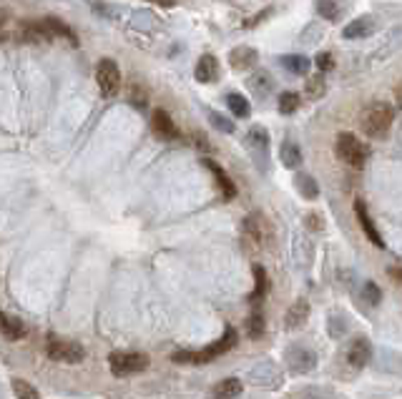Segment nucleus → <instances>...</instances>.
Segmentation results:
<instances>
[{"instance_id":"c85d7f7f","label":"nucleus","mask_w":402,"mask_h":399,"mask_svg":"<svg viewBox=\"0 0 402 399\" xmlns=\"http://www.w3.org/2000/svg\"><path fill=\"white\" fill-rule=\"evenodd\" d=\"M362 299H365L367 304H380V299H382V292L377 289V284L375 281H365L362 284Z\"/></svg>"},{"instance_id":"412c9836","label":"nucleus","mask_w":402,"mask_h":399,"mask_svg":"<svg viewBox=\"0 0 402 399\" xmlns=\"http://www.w3.org/2000/svg\"><path fill=\"white\" fill-rule=\"evenodd\" d=\"M241 381L234 379V377H229V379H222L219 384L214 387V397L216 399H232V397H239L241 394Z\"/></svg>"},{"instance_id":"393cba45","label":"nucleus","mask_w":402,"mask_h":399,"mask_svg":"<svg viewBox=\"0 0 402 399\" xmlns=\"http://www.w3.org/2000/svg\"><path fill=\"white\" fill-rule=\"evenodd\" d=\"M249 146L262 151V156H267V149H269V133H267L264 128H259V126L252 128V131H249Z\"/></svg>"},{"instance_id":"6e6552de","label":"nucleus","mask_w":402,"mask_h":399,"mask_svg":"<svg viewBox=\"0 0 402 399\" xmlns=\"http://www.w3.org/2000/svg\"><path fill=\"white\" fill-rule=\"evenodd\" d=\"M284 362L289 364V370L295 372V374H307V372L314 370V364H317V354L312 349H307L302 344H292L284 352Z\"/></svg>"},{"instance_id":"c756f323","label":"nucleus","mask_w":402,"mask_h":399,"mask_svg":"<svg viewBox=\"0 0 402 399\" xmlns=\"http://www.w3.org/2000/svg\"><path fill=\"white\" fill-rule=\"evenodd\" d=\"M300 399H340V397L324 387H307V389H302Z\"/></svg>"},{"instance_id":"f03ea898","label":"nucleus","mask_w":402,"mask_h":399,"mask_svg":"<svg viewBox=\"0 0 402 399\" xmlns=\"http://www.w3.org/2000/svg\"><path fill=\"white\" fill-rule=\"evenodd\" d=\"M234 344H236V329L227 327V332H224L222 339L214 341L211 346H206V349H201V352H176L171 359H174L176 364H206V362H211V359L219 357V354L229 352Z\"/></svg>"},{"instance_id":"7ed1b4c3","label":"nucleus","mask_w":402,"mask_h":399,"mask_svg":"<svg viewBox=\"0 0 402 399\" xmlns=\"http://www.w3.org/2000/svg\"><path fill=\"white\" fill-rule=\"evenodd\" d=\"M335 154L340 161L347 163V166H352V168H362L367 161V146L360 143V138L354 136V133H347V131L337 136Z\"/></svg>"},{"instance_id":"5701e85b","label":"nucleus","mask_w":402,"mask_h":399,"mask_svg":"<svg viewBox=\"0 0 402 399\" xmlns=\"http://www.w3.org/2000/svg\"><path fill=\"white\" fill-rule=\"evenodd\" d=\"M227 106H229V111L236 116V119H249V114H252L249 101H246L244 95H239V93H229L227 95Z\"/></svg>"},{"instance_id":"4be33fe9","label":"nucleus","mask_w":402,"mask_h":399,"mask_svg":"<svg viewBox=\"0 0 402 399\" xmlns=\"http://www.w3.org/2000/svg\"><path fill=\"white\" fill-rule=\"evenodd\" d=\"M279 63H282L289 73H295V76H304V73L309 71V66H312L309 58H304V55H282Z\"/></svg>"},{"instance_id":"72a5a7b5","label":"nucleus","mask_w":402,"mask_h":399,"mask_svg":"<svg viewBox=\"0 0 402 399\" xmlns=\"http://www.w3.org/2000/svg\"><path fill=\"white\" fill-rule=\"evenodd\" d=\"M317 11L322 18L327 20H337V6L335 0H317Z\"/></svg>"},{"instance_id":"2f4dec72","label":"nucleus","mask_w":402,"mask_h":399,"mask_svg":"<svg viewBox=\"0 0 402 399\" xmlns=\"http://www.w3.org/2000/svg\"><path fill=\"white\" fill-rule=\"evenodd\" d=\"M324 90H327V86H324L322 76H314L307 81V95L309 98H319V95H324Z\"/></svg>"},{"instance_id":"39448f33","label":"nucleus","mask_w":402,"mask_h":399,"mask_svg":"<svg viewBox=\"0 0 402 399\" xmlns=\"http://www.w3.org/2000/svg\"><path fill=\"white\" fill-rule=\"evenodd\" d=\"M46 354H48L53 362H60V364H79V362H83L86 349L79 344V341L60 339V337H48V341H46Z\"/></svg>"},{"instance_id":"ddd939ff","label":"nucleus","mask_w":402,"mask_h":399,"mask_svg":"<svg viewBox=\"0 0 402 399\" xmlns=\"http://www.w3.org/2000/svg\"><path fill=\"white\" fill-rule=\"evenodd\" d=\"M194 76H196L199 83H214L216 76H219V60H216L211 53H204L201 58H199Z\"/></svg>"},{"instance_id":"dca6fc26","label":"nucleus","mask_w":402,"mask_h":399,"mask_svg":"<svg viewBox=\"0 0 402 399\" xmlns=\"http://www.w3.org/2000/svg\"><path fill=\"white\" fill-rule=\"evenodd\" d=\"M307 319H309V304H307L304 299H297L295 304L289 306L287 316H284V322H287V327H289V329L304 327Z\"/></svg>"},{"instance_id":"4468645a","label":"nucleus","mask_w":402,"mask_h":399,"mask_svg":"<svg viewBox=\"0 0 402 399\" xmlns=\"http://www.w3.org/2000/svg\"><path fill=\"white\" fill-rule=\"evenodd\" d=\"M229 63H232L234 71H246V68H252L254 63H257V50L249 46L234 48V50L229 53Z\"/></svg>"},{"instance_id":"6ab92c4d","label":"nucleus","mask_w":402,"mask_h":399,"mask_svg":"<svg viewBox=\"0 0 402 399\" xmlns=\"http://www.w3.org/2000/svg\"><path fill=\"white\" fill-rule=\"evenodd\" d=\"M373 30H375L373 20H370V18H357V20H352L347 28H344V38H347V41H357V38H367Z\"/></svg>"},{"instance_id":"9d476101","label":"nucleus","mask_w":402,"mask_h":399,"mask_svg":"<svg viewBox=\"0 0 402 399\" xmlns=\"http://www.w3.org/2000/svg\"><path fill=\"white\" fill-rule=\"evenodd\" d=\"M354 214H357V221H360L362 231H365V236L373 241V246L384 249V241H382V236H380L377 229H375V221H373V216H370V211H367L365 201H360V198L354 201Z\"/></svg>"},{"instance_id":"b1692460","label":"nucleus","mask_w":402,"mask_h":399,"mask_svg":"<svg viewBox=\"0 0 402 399\" xmlns=\"http://www.w3.org/2000/svg\"><path fill=\"white\" fill-rule=\"evenodd\" d=\"M295 184H297V191H300L304 198H317L319 196V186L314 184V179L309 176V173H300V176L295 179Z\"/></svg>"},{"instance_id":"473e14b6","label":"nucleus","mask_w":402,"mask_h":399,"mask_svg":"<svg viewBox=\"0 0 402 399\" xmlns=\"http://www.w3.org/2000/svg\"><path fill=\"white\" fill-rule=\"evenodd\" d=\"M209 121L214 123V128H219V131L234 133V123H232L229 119H224L222 114H216V111H209Z\"/></svg>"},{"instance_id":"aec40b11","label":"nucleus","mask_w":402,"mask_h":399,"mask_svg":"<svg viewBox=\"0 0 402 399\" xmlns=\"http://www.w3.org/2000/svg\"><path fill=\"white\" fill-rule=\"evenodd\" d=\"M279 158L287 168H297L302 163V149L295 141H284L282 149H279Z\"/></svg>"},{"instance_id":"20e7f679","label":"nucleus","mask_w":402,"mask_h":399,"mask_svg":"<svg viewBox=\"0 0 402 399\" xmlns=\"http://www.w3.org/2000/svg\"><path fill=\"white\" fill-rule=\"evenodd\" d=\"M241 231L244 236L252 241L254 246L259 249H269V244L274 241V226H272V221L267 219L264 214H249L241 224Z\"/></svg>"},{"instance_id":"423d86ee","label":"nucleus","mask_w":402,"mask_h":399,"mask_svg":"<svg viewBox=\"0 0 402 399\" xmlns=\"http://www.w3.org/2000/svg\"><path fill=\"white\" fill-rule=\"evenodd\" d=\"M108 364H111V372L116 377H131L149 367V357L141 352H111Z\"/></svg>"},{"instance_id":"7c9ffc66","label":"nucleus","mask_w":402,"mask_h":399,"mask_svg":"<svg viewBox=\"0 0 402 399\" xmlns=\"http://www.w3.org/2000/svg\"><path fill=\"white\" fill-rule=\"evenodd\" d=\"M254 279H257V289H254L252 299L264 297V292H267V271H264V266L254 264Z\"/></svg>"},{"instance_id":"2eb2a0df","label":"nucleus","mask_w":402,"mask_h":399,"mask_svg":"<svg viewBox=\"0 0 402 399\" xmlns=\"http://www.w3.org/2000/svg\"><path fill=\"white\" fill-rule=\"evenodd\" d=\"M204 166L209 168L211 173H214V179H216V186L222 189V194H224V198H234L236 196V186H234V181L229 179L227 176V171H224L219 163H214L211 158H206L204 161Z\"/></svg>"},{"instance_id":"a878e982","label":"nucleus","mask_w":402,"mask_h":399,"mask_svg":"<svg viewBox=\"0 0 402 399\" xmlns=\"http://www.w3.org/2000/svg\"><path fill=\"white\" fill-rule=\"evenodd\" d=\"M13 394L18 399H41L38 389L25 379H13Z\"/></svg>"},{"instance_id":"c9c22d12","label":"nucleus","mask_w":402,"mask_h":399,"mask_svg":"<svg viewBox=\"0 0 402 399\" xmlns=\"http://www.w3.org/2000/svg\"><path fill=\"white\" fill-rule=\"evenodd\" d=\"M149 3H156V6H166V8L174 6V0H149Z\"/></svg>"},{"instance_id":"e433bc0d","label":"nucleus","mask_w":402,"mask_h":399,"mask_svg":"<svg viewBox=\"0 0 402 399\" xmlns=\"http://www.w3.org/2000/svg\"><path fill=\"white\" fill-rule=\"evenodd\" d=\"M395 98H397V106L402 108V86H400V88L395 90Z\"/></svg>"},{"instance_id":"cd10ccee","label":"nucleus","mask_w":402,"mask_h":399,"mask_svg":"<svg viewBox=\"0 0 402 399\" xmlns=\"http://www.w3.org/2000/svg\"><path fill=\"white\" fill-rule=\"evenodd\" d=\"M246 334H249L252 339H259V337L264 334V316L259 314V311H254V314L246 319Z\"/></svg>"},{"instance_id":"f704fd0d","label":"nucleus","mask_w":402,"mask_h":399,"mask_svg":"<svg viewBox=\"0 0 402 399\" xmlns=\"http://www.w3.org/2000/svg\"><path fill=\"white\" fill-rule=\"evenodd\" d=\"M314 63H317L319 71H332V68H335V60H332V53H319Z\"/></svg>"},{"instance_id":"bb28decb","label":"nucleus","mask_w":402,"mask_h":399,"mask_svg":"<svg viewBox=\"0 0 402 399\" xmlns=\"http://www.w3.org/2000/svg\"><path fill=\"white\" fill-rule=\"evenodd\" d=\"M297 108H300V93L287 90V93L279 95V114L289 116V114H295Z\"/></svg>"},{"instance_id":"0eeeda50","label":"nucleus","mask_w":402,"mask_h":399,"mask_svg":"<svg viewBox=\"0 0 402 399\" xmlns=\"http://www.w3.org/2000/svg\"><path fill=\"white\" fill-rule=\"evenodd\" d=\"M96 83L98 90H101L106 98L119 93V86H121V71L111 58H103L96 68Z\"/></svg>"},{"instance_id":"4c0bfd02","label":"nucleus","mask_w":402,"mask_h":399,"mask_svg":"<svg viewBox=\"0 0 402 399\" xmlns=\"http://www.w3.org/2000/svg\"><path fill=\"white\" fill-rule=\"evenodd\" d=\"M392 276H400V279H402V271H397V269H392Z\"/></svg>"},{"instance_id":"f257e3e1","label":"nucleus","mask_w":402,"mask_h":399,"mask_svg":"<svg viewBox=\"0 0 402 399\" xmlns=\"http://www.w3.org/2000/svg\"><path fill=\"white\" fill-rule=\"evenodd\" d=\"M392 121H395V111H392L390 103L384 101H375L362 111L360 116V123H362V131L367 133L370 138H384L390 133L392 128Z\"/></svg>"},{"instance_id":"f8f14e48","label":"nucleus","mask_w":402,"mask_h":399,"mask_svg":"<svg viewBox=\"0 0 402 399\" xmlns=\"http://www.w3.org/2000/svg\"><path fill=\"white\" fill-rule=\"evenodd\" d=\"M151 128H154V133H156L161 141H176V138H179V128H176L174 119H171L166 111H161V108H159L156 114H154V119H151Z\"/></svg>"},{"instance_id":"f3484780","label":"nucleus","mask_w":402,"mask_h":399,"mask_svg":"<svg viewBox=\"0 0 402 399\" xmlns=\"http://www.w3.org/2000/svg\"><path fill=\"white\" fill-rule=\"evenodd\" d=\"M43 28L48 30V36H51V38L63 36V38H68V43H71V46H79V38H76V33H73V30L68 28L66 23H60L58 18H53V15L43 18Z\"/></svg>"},{"instance_id":"1a4fd4ad","label":"nucleus","mask_w":402,"mask_h":399,"mask_svg":"<svg viewBox=\"0 0 402 399\" xmlns=\"http://www.w3.org/2000/svg\"><path fill=\"white\" fill-rule=\"evenodd\" d=\"M249 379H252L254 384H259V387L274 389V387H282L284 377L274 362H257L252 370H249Z\"/></svg>"},{"instance_id":"a211bd4d","label":"nucleus","mask_w":402,"mask_h":399,"mask_svg":"<svg viewBox=\"0 0 402 399\" xmlns=\"http://www.w3.org/2000/svg\"><path fill=\"white\" fill-rule=\"evenodd\" d=\"M0 329H3V337L11 339V341H18L25 337V324L20 322L18 316L3 314V324H0Z\"/></svg>"},{"instance_id":"9b49d317","label":"nucleus","mask_w":402,"mask_h":399,"mask_svg":"<svg viewBox=\"0 0 402 399\" xmlns=\"http://www.w3.org/2000/svg\"><path fill=\"white\" fill-rule=\"evenodd\" d=\"M370 359H373V344H370V339L360 337V339H354L352 344H349V349H347L349 367H354V370H362V367H367V364H370Z\"/></svg>"}]
</instances>
